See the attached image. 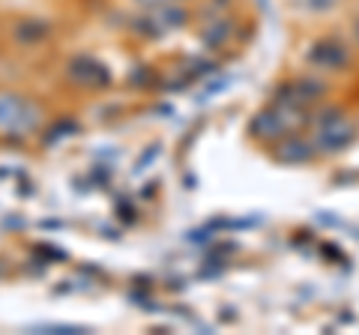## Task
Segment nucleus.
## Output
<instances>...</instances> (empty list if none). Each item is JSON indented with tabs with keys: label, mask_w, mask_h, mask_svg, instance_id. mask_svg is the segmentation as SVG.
Instances as JSON below:
<instances>
[{
	"label": "nucleus",
	"mask_w": 359,
	"mask_h": 335,
	"mask_svg": "<svg viewBox=\"0 0 359 335\" xmlns=\"http://www.w3.org/2000/svg\"><path fill=\"white\" fill-rule=\"evenodd\" d=\"M39 123V111L18 93H0V135H25Z\"/></svg>",
	"instance_id": "f257e3e1"
},
{
	"label": "nucleus",
	"mask_w": 359,
	"mask_h": 335,
	"mask_svg": "<svg viewBox=\"0 0 359 335\" xmlns=\"http://www.w3.org/2000/svg\"><path fill=\"white\" fill-rule=\"evenodd\" d=\"M356 39H359V25H356Z\"/></svg>",
	"instance_id": "f03ea898"
}]
</instances>
